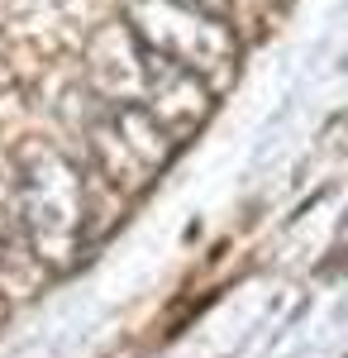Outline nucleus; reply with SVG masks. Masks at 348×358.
Returning <instances> with one entry per match:
<instances>
[{
	"label": "nucleus",
	"instance_id": "obj_1",
	"mask_svg": "<svg viewBox=\"0 0 348 358\" xmlns=\"http://www.w3.org/2000/svg\"><path fill=\"white\" fill-rule=\"evenodd\" d=\"M20 224L34 239L38 258H72L86 229V192L81 177L57 153H34V163L20 167Z\"/></svg>",
	"mask_w": 348,
	"mask_h": 358
},
{
	"label": "nucleus",
	"instance_id": "obj_2",
	"mask_svg": "<svg viewBox=\"0 0 348 358\" xmlns=\"http://www.w3.org/2000/svg\"><path fill=\"white\" fill-rule=\"evenodd\" d=\"M86 134H91L86 143L96 153V167L110 182H124V187H143L167 163V148H172V134L143 106H129V101L101 106Z\"/></svg>",
	"mask_w": 348,
	"mask_h": 358
}]
</instances>
